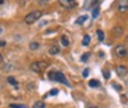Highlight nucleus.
Masks as SVG:
<instances>
[{
    "label": "nucleus",
    "instance_id": "nucleus-1",
    "mask_svg": "<svg viewBox=\"0 0 128 108\" xmlns=\"http://www.w3.org/2000/svg\"><path fill=\"white\" fill-rule=\"evenodd\" d=\"M48 77L51 80V81H56V82H62L63 85H67V86H70L69 81L67 80V77L64 76V73L60 72V71H50L48 73Z\"/></svg>",
    "mask_w": 128,
    "mask_h": 108
},
{
    "label": "nucleus",
    "instance_id": "nucleus-6",
    "mask_svg": "<svg viewBox=\"0 0 128 108\" xmlns=\"http://www.w3.org/2000/svg\"><path fill=\"white\" fill-rule=\"evenodd\" d=\"M116 8L120 13L128 12V0H116Z\"/></svg>",
    "mask_w": 128,
    "mask_h": 108
},
{
    "label": "nucleus",
    "instance_id": "nucleus-24",
    "mask_svg": "<svg viewBox=\"0 0 128 108\" xmlns=\"http://www.w3.org/2000/svg\"><path fill=\"white\" fill-rule=\"evenodd\" d=\"M88 73H90V70H88V68H86V70L83 71V73H82V76H83V77H87V76H88Z\"/></svg>",
    "mask_w": 128,
    "mask_h": 108
},
{
    "label": "nucleus",
    "instance_id": "nucleus-12",
    "mask_svg": "<svg viewBox=\"0 0 128 108\" xmlns=\"http://www.w3.org/2000/svg\"><path fill=\"white\" fill-rule=\"evenodd\" d=\"M90 41H91L90 35H84L83 39H82V45H83V46H87V45L90 44Z\"/></svg>",
    "mask_w": 128,
    "mask_h": 108
},
{
    "label": "nucleus",
    "instance_id": "nucleus-10",
    "mask_svg": "<svg viewBox=\"0 0 128 108\" xmlns=\"http://www.w3.org/2000/svg\"><path fill=\"white\" fill-rule=\"evenodd\" d=\"M60 42H62V45L63 46H69V37L67 36V35H62L60 36Z\"/></svg>",
    "mask_w": 128,
    "mask_h": 108
},
{
    "label": "nucleus",
    "instance_id": "nucleus-26",
    "mask_svg": "<svg viewBox=\"0 0 128 108\" xmlns=\"http://www.w3.org/2000/svg\"><path fill=\"white\" fill-rule=\"evenodd\" d=\"M5 3H6V0H0V7L5 5Z\"/></svg>",
    "mask_w": 128,
    "mask_h": 108
},
{
    "label": "nucleus",
    "instance_id": "nucleus-2",
    "mask_svg": "<svg viewBox=\"0 0 128 108\" xmlns=\"http://www.w3.org/2000/svg\"><path fill=\"white\" fill-rule=\"evenodd\" d=\"M41 17H42V12H41V10H32V12H30L28 14H26L23 21L27 25H32V23H35L36 21H38Z\"/></svg>",
    "mask_w": 128,
    "mask_h": 108
},
{
    "label": "nucleus",
    "instance_id": "nucleus-9",
    "mask_svg": "<svg viewBox=\"0 0 128 108\" xmlns=\"http://www.w3.org/2000/svg\"><path fill=\"white\" fill-rule=\"evenodd\" d=\"M49 53L51 54V56H56V54L60 53V46H58V45H52V46L49 49Z\"/></svg>",
    "mask_w": 128,
    "mask_h": 108
},
{
    "label": "nucleus",
    "instance_id": "nucleus-17",
    "mask_svg": "<svg viewBox=\"0 0 128 108\" xmlns=\"http://www.w3.org/2000/svg\"><path fill=\"white\" fill-rule=\"evenodd\" d=\"M10 108H28L26 104H18V103H12Z\"/></svg>",
    "mask_w": 128,
    "mask_h": 108
},
{
    "label": "nucleus",
    "instance_id": "nucleus-15",
    "mask_svg": "<svg viewBox=\"0 0 128 108\" xmlns=\"http://www.w3.org/2000/svg\"><path fill=\"white\" fill-rule=\"evenodd\" d=\"M34 108H46V104L42 102V100H38V102H35Z\"/></svg>",
    "mask_w": 128,
    "mask_h": 108
},
{
    "label": "nucleus",
    "instance_id": "nucleus-21",
    "mask_svg": "<svg viewBox=\"0 0 128 108\" xmlns=\"http://www.w3.org/2000/svg\"><path fill=\"white\" fill-rule=\"evenodd\" d=\"M102 73H104V77H105L106 80H109V79H110V72H109V71L104 70V71H102Z\"/></svg>",
    "mask_w": 128,
    "mask_h": 108
},
{
    "label": "nucleus",
    "instance_id": "nucleus-28",
    "mask_svg": "<svg viewBox=\"0 0 128 108\" xmlns=\"http://www.w3.org/2000/svg\"><path fill=\"white\" fill-rule=\"evenodd\" d=\"M2 34H3V28H2V27H0V35H2Z\"/></svg>",
    "mask_w": 128,
    "mask_h": 108
},
{
    "label": "nucleus",
    "instance_id": "nucleus-16",
    "mask_svg": "<svg viewBox=\"0 0 128 108\" xmlns=\"http://www.w3.org/2000/svg\"><path fill=\"white\" fill-rule=\"evenodd\" d=\"M8 82H9L10 85H13V86H17V85H18L17 80H16L13 76H9V77H8Z\"/></svg>",
    "mask_w": 128,
    "mask_h": 108
},
{
    "label": "nucleus",
    "instance_id": "nucleus-11",
    "mask_svg": "<svg viewBox=\"0 0 128 108\" xmlns=\"http://www.w3.org/2000/svg\"><path fill=\"white\" fill-rule=\"evenodd\" d=\"M88 86H90V88H99V86H100V81L92 79V80L88 81Z\"/></svg>",
    "mask_w": 128,
    "mask_h": 108
},
{
    "label": "nucleus",
    "instance_id": "nucleus-27",
    "mask_svg": "<svg viewBox=\"0 0 128 108\" xmlns=\"http://www.w3.org/2000/svg\"><path fill=\"white\" fill-rule=\"evenodd\" d=\"M0 63H3V56H2V53H0Z\"/></svg>",
    "mask_w": 128,
    "mask_h": 108
},
{
    "label": "nucleus",
    "instance_id": "nucleus-20",
    "mask_svg": "<svg viewBox=\"0 0 128 108\" xmlns=\"http://www.w3.org/2000/svg\"><path fill=\"white\" fill-rule=\"evenodd\" d=\"M88 58H90V53H84L83 56L81 57V61H82V62H86Z\"/></svg>",
    "mask_w": 128,
    "mask_h": 108
},
{
    "label": "nucleus",
    "instance_id": "nucleus-29",
    "mask_svg": "<svg viewBox=\"0 0 128 108\" xmlns=\"http://www.w3.org/2000/svg\"><path fill=\"white\" fill-rule=\"evenodd\" d=\"M88 108H98V107H95V105H90Z\"/></svg>",
    "mask_w": 128,
    "mask_h": 108
},
{
    "label": "nucleus",
    "instance_id": "nucleus-7",
    "mask_svg": "<svg viewBox=\"0 0 128 108\" xmlns=\"http://www.w3.org/2000/svg\"><path fill=\"white\" fill-rule=\"evenodd\" d=\"M115 72H116V75H118L119 77H124V76H127V73H128V68L126 66H118L115 68Z\"/></svg>",
    "mask_w": 128,
    "mask_h": 108
},
{
    "label": "nucleus",
    "instance_id": "nucleus-8",
    "mask_svg": "<svg viewBox=\"0 0 128 108\" xmlns=\"http://www.w3.org/2000/svg\"><path fill=\"white\" fill-rule=\"evenodd\" d=\"M112 32H113V36H115V37H119V36H122V35H123L124 28H123L122 26H115V27H113Z\"/></svg>",
    "mask_w": 128,
    "mask_h": 108
},
{
    "label": "nucleus",
    "instance_id": "nucleus-14",
    "mask_svg": "<svg viewBox=\"0 0 128 108\" xmlns=\"http://www.w3.org/2000/svg\"><path fill=\"white\" fill-rule=\"evenodd\" d=\"M87 19H88V17H87V16H81V17H78V18H77L76 23H77V25H82V23L84 22V21H87Z\"/></svg>",
    "mask_w": 128,
    "mask_h": 108
},
{
    "label": "nucleus",
    "instance_id": "nucleus-18",
    "mask_svg": "<svg viewBox=\"0 0 128 108\" xmlns=\"http://www.w3.org/2000/svg\"><path fill=\"white\" fill-rule=\"evenodd\" d=\"M96 35H98L99 41H104V32H102L101 30H98V31H96Z\"/></svg>",
    "mask_w": 128,
    "mask_h": 108
},
{
    "label": "nucleus",
    "instance_id": "nucleus-23",
    "mask_svg": "<svg viewBox=\"0 0 128 108\" xmlns=\"http://www.w3.org/2000/svg\"><path fill=\"white\" fill-rule=\"evenodd\" d=\"M37 2H38L40 5H46V4L50 2V0H37Z\"/></svg>",
    "mask_w": 128,
    "mask_h": 108
},
{
    "label": "nucleus",
    "instance_id": "nucleus-19",
    "mask_svg": "<svg viewBox=\"0 0 128 108\" xmlns=\"http://www.w3.org/2000/svg\"><path fill=\"white\" fill-rule=\"evenodd\" d=\"M100 14V9L99 8H95L92 10V18H98V16Z\"/></svg>",
    "mask_w": 128,
    "mask_h": 108
},
{
    "label": "nucleus",
    "instance_id": "nucleus-3",
    "mask_svg": "<svg viewBox=\"0 0 128 108\" xmlns=\"http://www.w3.org/2000/svg\"><path fill=\"white\" fill-rule=\"evenodd\" d=\"M58 3H59L60 7L66 8V9H73V8H76V5H77L76 0H58Z\"/></svg>",
    "mask_w": 128,
    "mask_h": 108
},
{
    "label": "nucleus",
    "instance_id": "nucleus-5",
    "mask_svg": "<svg viewBox=\"0 0 128 108\" xmlns=\"http://www.w3.org/2000/svg\"><path fill=\"white\" fill-rule=\"evenodd\" d=\"M30 68H31V71H34V72H36V73H40L42 70H44V63L38 62V61H35V62L31 63Z\"/></svg>",
    "mask_w": 128,
    "mask_h": 108
},
{
    "label": "nucleus",
    "instance_id": "nucleus-25",
    "mask_svg": "<svg viewBox=\"0 0 128 108\" xmlns=\"http://www.w3.org/2000/svg\"><path fill=\"white\" fill-rule=\"evenodd\" d=\"M5 45H6V41L5 40H0V48H3Z\"/></svg>",
    "mask_w": 128,
    "mask_h": 108
},
{
    "label": "nucleus",
    "instance_id": "nucleus-4",
    "mask_svg": "<svg viewBox=\"0 0 128 108\" xmlns=\"http://www.w3.org/2000/svg\"><path fill=\"white\" fill-rule=\"evenodd\" d=\"M127 48L124 45H116L115 46V56L118 57V58H126L127 57Z\"/></svg>",
    "mask_w": 128,
    "mask_h": 108
},
{
    "label": "nucleus",
    "instance_id": "nucleus-22",
    "mask_svg": "<svg viewBox=\"0 0 128 108\" xmlns=\"http://www.w3.org/2000/svg\"><path fill=\"white\" fill-rule=\"evenodd\" d=\"M58 93H59V90H58V89H51V90L48 93V95H56Z\"/></svg>",
    "mask_w": 128,
    "mask_h": 108
},
{
    "label": "nucleus",
    "instance_id": "nucleus-30",
    "mask_svg": "<svg viewBox=\"0 0 128 108\" xmlns=\"http://www.w3.org/2000/svg\"><path fill=\"white\" fill-rule=\"evenodd\" d=\"M126 41H127V42H128V36H127V37H126Z\"/></svg>",
    "mask_w": 128,
    "mask_h": 108
},
{
    "label": "nucleus",
    "instance_id": "nucleus-13",
    "mask_svg": "<svg viewBox=\"0 0 128 108\" xmlns=\"http://www.w3.org/2000/svg\"><path fill=\"white\" fill-rule=\"evenodd\" d=\"M40 48V42H37V41H31L30 42V49L31 50H37Z\"/></svg>",
    "mask_w": 128,
    "mask_h": 108
}]
</instances>
